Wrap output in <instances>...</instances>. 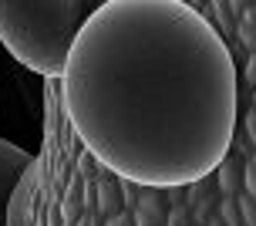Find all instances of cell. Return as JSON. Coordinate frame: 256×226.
<instances>
[{"mask_svg": "<svg viewBox=\"0 0 256 226\" xmlns=\"http://www.w3.org/2000/svg\"><path fill=\"white\" fill-rule=\"evenodd\" d=\"M240 68L196 4L104 0L61 75L64 115L112 176L186 189L212 176L236 132Z\"/></svg>", "mask_w": 256, "mask_h": 226, "instance_id": "cell-1", "label": "cell"}, {"mask_svg": "<svg viewBox=\"0 0 256 226\" xmlns=\"http://www.w3.org/2000/svg\"><path fill=\"white\" fill-rule=\"evenodd\" d=\"M104 165L84 149L64 115L61 81L44 88V142L14 189L7 226H102L98 186Z\"/></svg>", "mask_w": 256, "mask_h": 226, "instance_id": "cell-2", "label": "cell"}, {"mask_svg": "<svg viewBox=\"0 0 256 226\" xmlns=\"http://www.w3.org/2000/svg\"><path fill=\"white\" fill-rule=\"evenodd\" d=\"M88 14L84 0H0V41L34 75L61 81Z\"/></svg>", "mask_w": 256, "mask_h": 226, "instance_id": "cell-3", "label": "cell"}, {"mask_svg": "<svg viewBox=\"0 0 256 226\" xmlns=\"http://www.w3.org/2000/svg\"><path fill=\"white\" fill-rule=\"evenodd\" d=\"M30 152L14 145L7 138H0V226H7V209H10V199H14V189L24 176V169L30 165Z\"/></svg>", "mask_w": 256, "mask_h": 226, "instance_id": "cell-4", "label": "cell"}, {"mask_svg": "<svg viewBox=\"0 0 256 226\" xmlns=\"http://www.w3.org/2000/svg\"><path fill=\"white\" fill-rule=\"evenodd\" d=\"M219 189H216V182H212V176H206V179H199V182H192V186H186V209H189V216H192V226H206L212 216H216V209H219Z\"/></svg>", "mask_w": 256, "mask_h": 226, "instance_id": "cell-5", "label": "cell"}, {"mask_svg": "<svg viewBox=\"0 0 256 226\" xmlns=\"http://www.w3.org/2000/svg\"><path fill=\"white\" fill-rule=\"evenodd\" d=\"M162 189H142L135 196V206L128 209L132 213V226H166V202L158 196Z\"/></svg>", "mask_w": 256, "mask_h": 226, "instance_id": "cell-6", "label": "cell"}, {"mask_svg": "<svg viewBox=\"0 0 256 226\" xmlns=\"http://www.w3.org/2000/svg\"><path fill=\"white\" fill-rule=\"evenodd\" d=\"M212 182H216V189H219L222 199H232V196L243 189V162H240L236 155H226V159L216 165Z\"/></svg>", "mask_w": 256, "mask_h": 226, "instance_id": "cell-7", "label": "cell"}, {"mask_svg": "<svg viewBox=\"0 0 256 226\" xmlns=\"http://www.w3.org/2000/svg\"><path fill=\"white\" fill-rule=\"evenodd\" d=\"M236 41L246 54H256V4H240V21H236Z\"/></svg>", "mask_w": 256, "mask_h": 226, "instance_id": "cell-8", "label": "cell"}, {"mask_svg": "<svg viewBox=\"0 0 256 226\" xmlns=\"http://www.w3.org/2000/svg\"><path fill=\"white\" fill-rule=\"evenodd\" d=\"M202 11H212V14H216V24H212V27H216V34L222 41H232V38H236V21H232V14H230L232 4H206Z\"/></svg>", "mask_w": 256, "mask_h": 226, "instance_id": "cell-9", "label": "cell"}, {"mask_svg": "<svg viewBox=\"0 0 256 226\" xmlns=\"http://www.w3.org/2000/svg\"><path fill=\"white\" fill-rule=\"evenodd\" d=\"M236 125H243L240 132H243V135L250 138V145H253V152H256V112L250 108V105H240V115H236Z\"/></svg>", "mask_w": 256, "mask_h": 226, "instance_id": "cell-10", "label": "cell"}, {"mask_svg": "<svg viewBox=\"0 0 256 226\" xmlns=\"http://www.w3.org/2000/svg\"><path fill=\"white\" fill-rule=\"evenodd\" d=\"M216 216H219V223H222V226H243V216H240L236 196H232V199H219V209H216Z\"/></svg>", "mask_w": 256, "mask_h": 226, "instance_id": "cell-11", "label": "cell"}, {"mask_svg": "<svg viewBox=\"0 0 256 226\" xmlns=\"http://www.w3.org/2000/svg\"><path fill=\"white\" fill-rule=\"evenodd\" d=\"M166 226H192L189 209H186V206H172L168 216H166Z\"/></svg>", "mask_w": 256, "mask_h": 226, "instance_id": "cell-12", "label": "cell"}, {"mask_svg": "<svg viewBox=\"0 0 256 226\" xmlns=\"http://www.w3.org/2000/svg\"><path fill=\"white\" fill-rule=\"evenodd\" d=\"M243 192H246V196H250V199L256 202V169H253L250 162L243 165Z\"/></svg>", "mask_w": 256, "mask_h": 226, "instance_id": "cell-13", "label": "cell"}, {"mask_svg": "<svg viewBox=\"0 0 256 226\" xmlns=\"http://www.w3.org/2000/svg\"><path fill=\"white\" fill-rule=\"evenodd\" d=\"M102 226H132V213H128V209H122V213H115L112 219H104Z\"/></svg>", "mask_w": 256, "mask_h": 226, "instance_id": "cell-14", "label": "cell"}, {"mask_svg": "<svg viewBox=\"0 0 256 226\" xmlns=\"http://www.w3.org/2000/svg\"><path fill=\"white\" fill-rule=\"evenodd\" d=\"M206 226H222V223H219V216H212V219H209Z\"/></svg>", "mask_w": 256, "mask_h": 226, "instance_id": "cell-15", "label": "cell"}, {"mask_svg": "<svg viewBox=\"0 0 256 226\" xmlns=\"http://www.w3.org/2000/svg\"><path fill=\"white\" fill-rule=\"evenodd\" d=\"M246 162H250V165H253V169H256V152H253V155H250V159H246Z\"/></svg>", "mask_w": 256, "mask_h": 226, "instance_id": "cell-16", "label": "cell"}]
</instances>
